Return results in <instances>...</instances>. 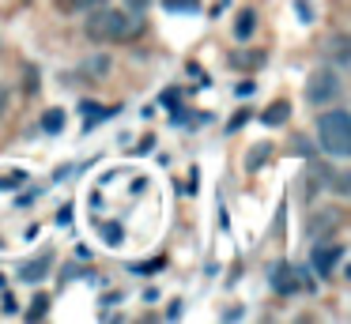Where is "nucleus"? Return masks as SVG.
I'll return each instance as SVG.
<instances>
[{"label": "nucleus", "instance_id": "dca6fc26", "mask_svg": "<svg viewBox=\"0 0 351 324\" xmlns=\"http://www.w3.org/2000/svg\"><path fill=\"white\" fill-rule=\"evenodd\" d=\"M170 12H189V8H197V0H167Z\"/></svg>", "mask_w": 351, "mask_h": 324}, {"label": "nucleus", "instance_id": "9b49d317", "mask_svg": "<svg viewBox=\"0 0 351 324\" xmlns=\"http://www.w3.org/2000/svg\"><path fill=\"white\" fill-rule=\"evenodd\" d=\"M42 128H46V132H61L64 128V110H49L46 117H42Z\"/></svg>", "mask_w": 351, "mask_h": 324}, {"label": "nucleus", "instance_id": "f03ea898", "mask_svg": "<svg viewBox=\"0 0 351 324\" xmlns=\"http://www.w3.org/2000/svg\"><path fill=\"white\" fill-rule=\"evenodd\" d=\"M317 143L325 155L348 158L351 155V113L348 110H328L317 121Z\"/></svg>", "mask_w": 351, "mask_h": 324}, {"label": "nucleus", "instance_id": "f8f14e48", "mask_svg": "<svg viewBox=\"0 0 351 324\" xmlns=\"http://www.w3.org/2000/svg\"><path fill=\"white\" fill-rule=\"evenodd\" d=\"M84 72H87V75H95V79H102V75L110 72V60H106V57H91Z\"/></svg>", "mask_w": 351, "mask_h": 324}, {"label": "nucleus", "instance_id": "20e7f679", "mask_svg": "<svg viewBox=\"0 0 351 324\" xmlns=\"http://www.w3.org/2000/svg\"><path fill=\"white\" fill-rule=\"evenodd\" d=\"M340 256H343V245H332V241H325V245H317V249L310 253V264H313V271L325 279V275H332V268L340 264Z\"/></svg>", "mask_w": 351, "mask_h": 324}, {"label": "nucleus", "instance_id": "39448f33", "mask_svg": "<svg viewBox=\"0 0 351 324\" xmlns=\"http://www.w3.org/2000/svg\"><path fill=\"white\" fill-rule=\"evenodd\" d=\"M49 264H53V253H42V256H34V260H23L19 264V279H27V283H42V279L49 275Z\"/></svg>", "mask_w": 351, "mask_h": 324}, {"label": "nucleus", "instance_id": "2eb2a0df", "mask_svg": "<svg viewBox=\"0 0 351 324\" xmlns=\"http://www.w3.org/2000/svg\"><path fill=\"white\" fill-rule=\"evenodd\" d=\"M250 155H253V158H250V170H257V166H261V162H265V158H268V155H272V147H253V151H250Z\"/></svg>", "mask_w": 351, "mask_h": 324}, {"label": "nucleus", "instance_id": "4468645a", "mask_svg": "<svg viewBox=\"0 0 351 324\" xmlns=\"http://www.w3.org/2000/svg\"><path fill=\"white\" fill-rule=\"evenodd\" d=\"M46 306H49V298H46V294H38V298L31 301V321H42V316H46Z\"/></svg>", "mask_w": 351, "mask_h": 324}, {"label": "nucleus", "instance_id": "0eeeda50", "mask_svg": "<svg viewBox=\"0 0 351 324\" xmlns=\"http://www.w3.org/2000/svg\"><path fill=\"white\" fill-rule=\"evenodd\" d=\"M287 121H291V102H287V98H280V102H272L265 113H261V125H272V128L287 125Z\"/></svg>", "mask_w": 351, "mask_h": 324}, {"label": "nucleus", "instance_id": "a211bd4d", "mask_svg": "<svg viewBox=\"0 0 351 324\" xmlns=\"http://www.w3.org/2000/svg\"><path fill=\"white\" fill-rule=\"evenodd\" d=\"M129 4H132V12H140V15H144V8H147V0H129Z\"/></svg>", "mask_w": 351, "mask_h": 324}, {"label": "nucleus", "instance_id": "9d476101", "mask_svg": "<svg viewBox=\"0 0 351 324\" xmlns=\"http://www.w3.org/2000/svg\"><path fill=\"white\" fill-rule=\"evenodd\" d=\"M328 53H332V64H348V38L336 34L332 42H328Z\"/></svg>", "mask_w": 351, "mask_h": 324}, {"label": "nucleus", "instance_id": "7ed1b4c3", "mask_svg": "<svg viewBox=\"0 0 351 324\" xmlns=\"http://www.w3.org/2000/svg\"><path fill=\"white\" fill-rule=\"evenodd\" d=\"M306 102L317 110V105H332L336 98L343 95V83H340V75H336V68H328V64H321V68H313L310 75H306Z\"/></svg>", "mask_w": 351, "mask_h": 324}, {"label": "nucleus", "instance_id": "f257e3e1", "mask_svg": "<svg viewBox=\"0 0 351 324\" xmlns=\"http://www.w3.org/2000/svg\"><path fill=\"white\" fill-rule=\"evenodd\" d=\"M84 34L91 38V42L99 45H110V42H132V38L140 34V19L129 12H121V8H110V4H95L91 12H87V23H84Z\"/></svg>", "mask_w": 351, "mask_h": 324}, {"label": "nucleus", "instance_id": "f3484780", "mask_svg": "<svg viewBox=\"0 0 351 324\" xmlns=\"http://www.w3.org/2000/svg\"><path fill=\"white\" fill-rule=\"evenodd\" d=\"M4 110H8V90L0 87V117H4Z\"/></svg>", "mask_w": 351, "mask_h": 324}, {"label": "nucleus", "instance_id": "6e6552de", "mask_svg": "<svg viewBox=\"0 0 351 324\" xmlns=\"http://www.w3.org/2000/svg\"><path fill=\"white\" fill-rule=\"evenodd\" d=\"M265 64V53L261 49H234L230 53V68H242V72H253V68Z\"/></svg>", "mask_w": 351, "mask_h": 324}, {"label": "nucleus", "instance_id": "423d86ee", "mask_svg": "<svg viewBox=\"0 0 351 324\" xmlns=\"http://www.w3.org/2000/svg\"><path fill=\"white\" fill-rule=\"evenodd\" d=\"M295 286H298V279H295V268L280 260V264L272 268V290H276V294H291Z\"/></svg>", "mask_w": 351, "mask_h": 324}, {"label": "nucleus", "instance_id": "1a4fd4ad", "mask_svg": "<svg viewBox=\"0 0 351 324\" xmlns=\"http://www.w3.org/2000/svg\"><path fill=\"white\" fill-rule=\"evenodd\" d=\"M57 4V12H64V15H76V12H91L95 4H102V0H53Z\"/></svg>", "mask_w": 351, "mask_h": 324}, {"label": "nucleus", "instance_id": "6ab92c4d", "mask_svg": "<svg viewBox=\"0 0 351 324\" xmlns=\"http://www.w3.org/2000/svg\"><path fill=\"white\" fill-rule=\"evenodd\" d=\"M0 286H4V275H0Z\"/></svg>", "mask_w": 351, "mask_h": 324}, {"label": "nucleus", "instance_id": "ddd939ff", "mask_svg": "<svg viewBox=\"0 0 351 324\" xmlns=\"http://www.w3.org/2000/svg\"><path fill=\"white\" fill-rule=\"evenodd\" d=\"M234 34L242 38V42L253 34V12H242V15H238V30H234Z\"/></svg>", "mask_w": 351, "mask_h": 324}]
</instances>
